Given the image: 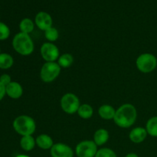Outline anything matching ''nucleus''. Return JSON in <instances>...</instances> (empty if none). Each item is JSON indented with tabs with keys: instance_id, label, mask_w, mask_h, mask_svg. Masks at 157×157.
<instances>
[{
	"instance_id": "1",
	"label": "nucleus",
	"mask_w": 157,
	"mask_h": 157,
	"mask_svg": "<svg viewBox=\"0 0 157 157\" xmlns=\"http://www.w3.org/2000/svg\"><path fill=\"white\" fill-rule=\"evenodd\" d=\"M137 112L133 105L130 104H124L116 110L113 121L114 123L121 128H129L136 121Z\"/></svg>"
},
{
	"instance_id": "2",
	"label": "nucleus",
	"mask_w": 157,
	"mask_h": 157,
	"mask_svg": "<svg viewBox=\"0 0 157 157\" xmlns=\"http://www.w3.org/2000/svg\"><path fill=\"white\" fill-rule=\"evenodd\" d=\"M12 46L16 52L21 55L28 56L34 51V43L29 35L19 32L15 35L12 41Z\"/></svg>"
},
{
	"instance_id": "3",
	"label": "nucleus",
	"mask_w": 157,
	"mask_h": 157,
	"mask_svg": "<svg viewBox=\"0 0 157 157\" xmlns=\"http://www.w3.org/2000/svg\"><path fill=\"white\" fill-rule=\"evenodd\" d=\"M13 128L21 136H29L35 133L36 130V124L31 117L21 115L14 121Z\"/></svg>"
},
{
	"instance_id": "4",
	"label": "nucleus",
	"mask_w": 157,
	"mask_h": 157,
	"mask_svg": "<svg viewBox=\"0 0 157 157\" xmlns=\"http://www.w3.org/2000/svg\"><path fill=\"white\" fill-rule=\"evenodd\" d=\"M61 67L56 62H46L43 64L40 71L41 81L50 83L55 81L61 73Z\"/></svg>"
},
{
	"instance_id": "5",
	"label": "nucleus",
	"mask_w": 157,
	"mask_h": 157,
	"mask_svg": "<svg viewBox=\"0 0 157 157\" xmlns=\"http://www.w3.org/2000/svg\"><path fill=\"white\" fill-rule=\"evenodd\" d=\"M136 64L140 71L143 73H150L156 69L157 59L152 54L144 53L138 57Z\"/></svg>"
},
{
	"instance_id": "6",
	"label": "nucleus",
	"mask_w": 157,
	"mask_h": 157,
	"mask_svg": "<svg viewBox=\"0 0 157 157\" xmlns=\"http://www.w3.org/2000/svg\"><path fill=\"white\" fill-rule=\"evenodd\" d=\"M80 106V100L75 94L67 93L61 99V107L63 111L68 114H73L78 112Z\"/></svg>"
},
{
	"instance_id": "7",
	"label": "nucleus",
	"mask_w": 157,
	"mask_h": 157,
	"mask_svg": "<svg viewBox=\"0 0 157 157\" xmlns=\"http://www.w3.org/2000/svg\"><path fill=\"white\" fill-rule=\"evenodd\" d=\"M98 146L94 141L84 140L77 145L75 153L78 157H95Z\"/></svg>"
},
{
	"instance_id": "8",
	"label": "nucleus",
	"mask_w": 157,
	"mask_h": 157,
	"mask_svg": "<svg viewBox=\"0 0 157 157\" xmlns=\"http://www.w3.org/2000/svg\"><path fill=\"white\" fill-rule=\"evenodd\" d=\"M40 52L41 57L46 62H55L60 57L59 49L53 43H44L41 47Z\"/></svg>"
},
{
	"instance_id": "9",
	"label": "nucleus",
	"mask_w": 157,
	"mask_h": 157,
	"mask_svg": "<svg viewBox=\"0 0 157 157\" xmlns=\"http://www.w3.org/2000/svg\"><path fill=\"white\" fill-rule=\"evenodd\" d=\"M50 153L52 157H74L73 150L69 146L61 143L54 144Z\"/></svg>"
},
{
	"instance_id": "10",
	"label": "nucleus",
	"mask_w": 157,
	"mask_h": 157,
	"mask_svg": "<svg viewBox=\"0 0 157 157\" xmlns=\"http://www.w3.org/2000/svg\"><path fill=\"white\" fill-rule=\"evenodd\" d=\"M35 24L37 27L42 31L52 27V18L48 13L45 12H40L35 16Z\"/></svg>"
},
{
	"instance_id": "11",
	"label": "nucleus",
	"mask_w": 157,
	"mask_h": 157,
	"mask_svg": "<svg viewBox=\"0 0 157 157\" xmlns=\"http://www.w3.org/2000/svg\"><path fill=\"white\" fill-rule=\"evenodd\" d=\"M6 94L12 99H18L23 94V88L18 82L12 81L6 87Z\"/></svg>"
},
{
	"instance_id": "12",
	"label": "nucleus",
	"mask_w": 157,
	"mask_h": 157,
	"mask_svg": "<svg viewBox=\"0 0 157 157\" xmlns=\"http://www.w3.org/2000/svg\"><path fill=\"white\" fill-rule=\"evenodd\" d=\"M147 131L144 127H136L130 131L129 137L134 144H140L144 142L147 136Z\"/></svg>"
},
{
	"instance_id": "13",
	"label": "nucleus",
	"mask_w": 157,
	"mask_h": 157,
	"mask_svg": "<svg viewBox=\"0 0 157 157\" xmlns=\"http://www.w3.org/2000/svg\"><path fill=\"white\" fill-rule=\"evenodd\" d=\"M35 141H36L37 146L42 150H49V149L51 150L54 145L53 140L47 134L39 135L36 138Z\"/></svg>"
},
{
	"instance_id": "14",
	"label": "nucleus",
	"mask_w": 157,
	"mask_h": 157,
	"mask_svg": "<svg viewBox=\"0 0 157 157\" xmlns=\"http://www.w3.org/2000/svg\"><path fill=\"white\" fill-rule=\"evenodd\" d=\"M98 113L100 117L104 120H113L116 113V110L112 106L108 104H104L98 110Z\"/></svg>"
},
{
	"instance_id": "15",
	"label": "nucleus",
	"mask_w": 157,
	"mask_h": 157,
	"mask_svg": "<svg viewBox=\"0 0 157 157\" xmlns=\"http://www.w3.org/2000/svg\"><path fill=\"white\" fill-rule=\"evenodd\" d=\"M110 135L108 131L105 129H99L94 135V142L97 146H102L108 141Z\"/></svg>"
},
{
	"instance_id": "16",
	"label": "nucleus",
	"mask_w": 157,
	"mask_h": 157,
	"mask_svg": "<svg viewBox=\"0 0 157 157\" xmlns=\"http://www.w3.org/2000/svg\"><path fill=\"white\" fill-rule=\"evenodd\" d=\"M35 144H36V141L32 135L22 136L21 141H20V146H21V149L24 150L25 151L32 150L35 148Z\"/></svg>"
},
{
	"instance_id": "17",
	"label": "nucleus",
	"mask_w": 157,
	"mask_h": 157,
	"mask_svg": "<svg viewBox=\"0 0 157 157\" xmlns=\"http://www.w3.org/2000/svg\"><path fill=\"white\" fill-rule=\"evenodd\" d=\"M78 113L80 117L83 118V119H89L93 116L94 110L91 106L87 104H84L80 106L78 110Z\"/></svg>"
},
{
	"instance_id": "18",
	"label": "nucleus",
	"mask_w": 157,
	"mask_h": 157,
	"mask_svg": "<svg viewBox=\"0 0 157 157\" xmlns=\"http://www.w3.org/2000/svg\"><path fill=\"white\" fill-rule=\"evenodd\" d=\"M13 58L7 53L0 54V68L9 69L13 65Z\"/></svg>"
},
{
	"instance_id": "19",
	"label": "nucleus",
	"mask_w": 157,
	"mask_h": 157,
	"mask_svg": "<svg viewBox=\"0 0 157 157\" xmlns=\"http://www.w3.org/2000/svg\"><path fill=\"white\" fill-rule=\"evenodd\" d=\"M34 28H35V24L30 18H24L21 20L19 24V29L21 30V32L28 34V35L33 32Z\"/></svg>"
},
{
	"instance_id": "20",
	"label": "nucleus",
	"mask_w": 157,
	"mask_h": 157,
	"mask_svg": "<svg viewBox=\"0 0 157 157\" xmlns=\"http://www.w3.org/2000/svg\"><path fill=\"white\" fill-rule=\"evenodd\" d=\"M74 62V58L71 54H63L58 59V64L63 68H67L71 66Z\"/></svg>"
},
{
	"instance_id": "21",
	"label": "nucleus",
	"mask_w": 157,
	"mask_h": 157,
	"mask_svg": "<svg viewBox=\"0 0 157 157\" xmlns=\"http://www.w3.org/2000/svg\"><path fill=\"white\" fill-rule=\"evenodd\" d=\"M146 130L149 135L157 137V117H153L147 121Z\"/></svg>"
},
{
	"instance_id": "22",
	"label": "nucleus",
	"mask_w": 157,
	"mask_h": 157,
	"mask_svg": "<svg viewBox=\"0 0 157 157\" xmlns=\"http://www.w3.org/2000/svg\"><path fill=\"white\" fill-rule=\"evenodd\" d=\"M44 36L46 39L48 40L49 41H55L58 40L59 37V32L58 29L54 27H51L50 29L44 31Z\"/></svg>"
},
{
	"instance_id": "23",
	"label": "nucleus",
	"mask_w": 157,
	"mask_h": 157,
	"mask_svg": "<svg viewBox=\"0 0 157 157\" xmlns=\"http://www.w3.org/2000/svg\"><path fill=\"white\" fill-rule=\"evenodd\" d=\"M95 157H117V154L111 149L102 148L98 150Z\"/></svg>"
},
{
	"instance_id": "24",
	"label": "nucleus",
	"mask_w": 157,
	"mask_h": 157,
	"mask_svg": "<svg viewBox=\"0 0 157 157\" xmlns=\"http://www.w3.org/2000/svg\"><path fill=\"white\" fill-rule=\"evenodd\" d=\"M10 35L9 28L5 23L0 21V40H6Z\"/></svg>"
},
{
	"instance_id": "25",
	"label": "nucleus",
	"mask_w": 157,
	"mask_h": 157,
	"mask_svg": "<svg viewBox=\"0 0 157 157\" xmlns=\"http://www.w3.org/2000/svg\"><path fill=\"white\" fill-rule=\"evenodd\" d=\"M0 82L6 87L8 84H9L12 82V81H11V77L9 75H7V74L1 75V77H0Z\"/></svg>"
},
{
	"instance_id": "26",
	"label": "nucleus",
	"mask_w": 157,
	"mask_h": 157,
	"mask_svg": "<svg viewBox=\"0 0 157 157\" xmlns=\"http://www.w3.org/2000/svg\"><path fill=\"white\" fill-rule=\"evenodd\" d=\"M6 94V86L3 85V84L0 82V101L2 100V98H4Z\"/></svg>"
},
{
	"instance_id": "27",
	"label": "nucleus",
	"mask_w": 157,
	"mask_h": 157,
	"mask_svg": "<svg viewBox=\"0 0 157 157\" xmlns=\"http://www.w3.org/2000/svg\"><path fill=\"white\" fill-rule=\"evenodd\" d=\"M125 157H139V156H138V155L136 154V153H128V154H127Z\"/></svg>"
},
{
	"instance_id": "28",
	"label": "nucleus",
	"mask_w": 157,
	"mask_h": 157,
	"mask_svg": "<svg viewBox=\"0 0 157 157\" xmlns=\"http://www.w3.org/2000/svg\"><path fill=\"white\" fill-rule=\"evenodd\" d=\"M16 157H30V156H27V155H22V154H21V155H18V156H17Z\"/></svg>"
},
{
	"instance_id": "29",
	"label": "nucleus",
	"mask_w": 157,
	"mask_h": 157,
	"mask_svg": "<svg viewBox=\"0 0 157 157\" xmlns=\"http://www.w3.org/2000/svg\"><path fill=\"white\" fill-rule=\"evenodd\" d=\"M0 54H1V52H0Z\"/></svg>"
}]
</instances>
